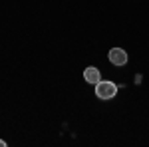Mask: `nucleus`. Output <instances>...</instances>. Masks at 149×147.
Returning a JSON list of instances; mask_svg holds the SVG:
<instances>
[{
  "label": "nucleus",
  "instance_id": "1",
  "mask_svg": "<svg viewBox=\"0 0 149 147\" xmlns=\"http://www.w3.org/2000/svg\"><path fill=\"white\" fill-rule=\"evenodd\" d=\"M95 95L100 100H113L117 95V86L113 82H100L95 84Z\"/></svg>",
  "mask_w": 149,
  "mask_h": 147
},
{
  "label": "nucleus",
  "instance_id": "4",
  "mask_svg": "<svg viewBox=\"0 0 149 147\" xmlns=\"http://www.w3.org/2000/svg\"><path fill=\"white\" fill-rule=\"evenodd\" d=\"M0 147H6V141H2V139H0Z\"/></svg>",
  "mask_w": 149,
  "mask_h": 147
},
{
  "label": "nucleus",
  "instance_id": "2",
  "mask_svg": "<svg viewBox=\"0 0 149 147\" xmlns=\"http://www.w3.org/2000/svg\"><path fill=\"white\" fill-rule=\"evenodd\" d=\"M109 62H111L113 66H125L127 64L125 50H121V48H111V50H109Z\"/></svg>",
  "mask_w": 149,
  "mask_h": 147
},
{
  "label": "nucleus",
  "instance_id": "3",
  "mask_svg": "<svg viewBox=\"0 0 149 147\" xmlns=\"http://www.w3.org/2000/svg\"><path fill=\"white\" fill-rule=\"evenodd\" d=\"M84 78H86V82H90V84H100L102 82V76H100V70L93 68V66H90V68L84 70Z\"/></svg>",
  "mask_w": 149,
  "mask_h": 147
}]
</instances>
